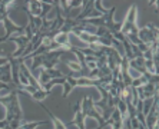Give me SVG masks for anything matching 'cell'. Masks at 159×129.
I'll use <instances>...</instances> for the list:
<instances>
[{
    "mask_svg": "<svg viewBox=\"0 0 159 129\" xmlns=\"http://www.w3.org/2000/svg\"><path fill=\"white\" fill-rule=\"evenodd\" d=\"M62 86H63L62 98H67V95H69L75 88H78V77L70 76V75H65V82H63Z\"/></svg>",
    "mask_w": 159,
    "mask_h": 129,
    "instance_id": "7",
    "label": "cell"
},
{
    "mask_svg": "<svg viewBox=\"0 0 159 129\" xmlns=\"http://www.w3.org/2000/svg\"><path fill=\"white\" fill-rule=\"evenodd\" d=\"M62 76H65V75L60 70L56 69V67L55 69H43V67H40V75L37 77V82H39V85L43 89L44 85H48L50 81L56 79V77H62Z\"/></svg>",
    "mask_w": 159,
    "mask_h": 129,
    "instance_id": "4",
    "label": "cell"
},
{
    "mask_svg": "<svg viewBox=\"0 0 159 129\" xmlns=\"http://www.w3.org/2000/svg\"><path fill=\"white\" fill-rule=\"evenodd\" d=\"M96 129H102V126H98V128Z\"/></svg>",
    "mask_w": 159,
    "mask_h": 129,
    "instance_id": "12",
    "label": "cell"
},
{
    "mask_svg": "<svg viewBox=\"0 0 159 129\" xmlns=\"http://www.w3.org/2000/svg\"><path fill=\"white\" fill-rule=\"evenodd\" d=\"M7 125H9V122L6 121V119H3V121H0V129H4Z\"/></svg>",
    "mask_w": 159,
    "mask_h": 129,
    "instance_id": "11",
    "label": "cell"
},
{
    "mask_svg": "<svg viewBox=\"0 0 159 129\" xmlns=\"http://www.w3.org/2000/svg\"><path fill=\"white\" fill-rule=\"evenodd\" d=\"M0 82H2V83H7V85H13L10 63L4 65V66H0Z\"/></svg>",
    "mask_w": 159,
    "mask_h": 129,
    "instance_id": "8",
    "label": "cell"
},
{
    "mask_svg": "<svg viewBox=\"0 0 159 129\" xmlns=\"http://www.w3.org/2000/svg\"><path fill=\"white\" fill-rule=\"evenodd\" d=\"M138 39L151 48L152 44L158 42V27L153 23H148L145 27L138 30Z\"/></svg>",
    "mask_w": 159,
    "mask_h": 129,
    "instance_id": "2",
    "label": "cell"
},
{
    "mask_svg": "<svg viewBox=\"0 0 159 129\" xmlns=\"http://www.w3.org/2000/svg\"><path fill=\"white\" fill-rule=\"evenodd\" d=\"M50 95V92H48V90H44V89H40V90H37L34 95H32L30 96V99L32 100H34V102H37V103H42L43 102L48 96Z\"/></svg>",
    "mask_w": 159,
    "mask_h": 129,
    "instance_id": "10",
    "label": "cell"
},
{
    "mask_svg": "<svg viewBox=\"0 0 159 129\" xmlns=\"http://www.w3.org/2000/svg\"><path fill=\"white\" fill-rule=\"evenodd\" d=\"M136 17H138V6L136 4H132L128 10V15H126L125 20L120 23V33L123 36H133V35H138V23H136Z\"/></svg>",
    "mask_w": 159,
    "mask_h": 129,
    "instance_id": "1",
    "label": "cell"
},
{
    "mask_svg": "<svg viewBox=\"0 0 159 129\" xmlns=\"http://www.w3.org/2000/svg\"><path fill=\"white\" fill-rule=\"evenodd\" d=\"M106 122H107V126H111L112 129H123V126H125V121H123L122 115L119 113L118 108L113 109L112 115L109 116V119Z\"/></svg>",
    "mask_w": 159,
    "mask_h": 129,
    "instance_id": "6",
    "label": "cell"
},
{
    "mask_svg": "<svg viewBox=\"0 0 159 129\" xmlns=\"http://www.w3.org/2000/svg\"><path fill=\"white\" fill-rule=\"evenodd\" d=\"M42 125H48L46 121H36V122H29V121H23L22 125L19 126L17 129H36Z\"/></svg>",
    "mask_w": 159,
    "mask_h": 129,
    "instance_id": "9",
    "label": "cell"
},
{
    "mask_svg": "<svg viewBox=\"0 0 159 129\" xmlns=\"http://www.w3.org/2000/svg\"><path fill=\"white\" fill-rule=\"evenodd\" d=\"M70 123L76 125L78 129H86V113L80 105V100H78L75 105V118Z\"/></svg>",
    "mask_w": 159,
    "mask_h": 129,
    "instance_id": "5",
    "label": "cell"
},
{
    "mask_svg": "<svg viewBox=\"0 0 159 129\" xmlns=\"http://www.w3.org/2000/svg\"><path fill=\"white\" fill-rule=\"evenodd\" d=\"M3 26H4V29H6V33H4V36L0 39V43L7 42L9 37H11V36H17V35L25 33V26H17L16 23L11 22L9 17H6L3 20Z\"/></svg>",
    "mask_w": 159,
    "mask_h": 129,
    "instance_id": "3",
    "label": "cell"
}]
</instances>
